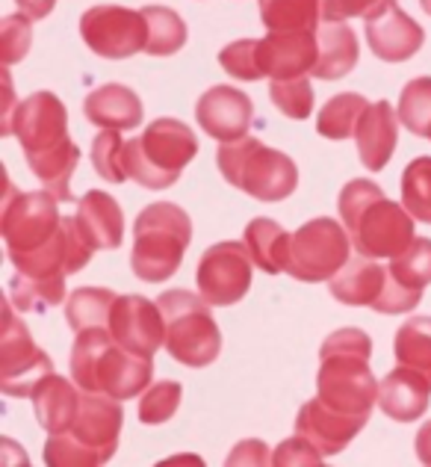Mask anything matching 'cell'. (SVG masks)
I'll return each instance as SVG.
<instances>
[{"label": "cell", "instance_id": "d4e9b609", "mask_svg": "<svg viewBox=\"0 0 431 467\" xmlns=\"http://www.w3.org/2000/svg\"><path fill=\"white\" fill-rule=\"evenodd\" d=\"M316 42H319V57H316V66L311 71L313 78L340 80L358 66V59H361L358 36H354V30H349L343 21H323L319 24Z\"/></svg>", "mask_w": 431, "mask_h": 467}, {"label": "cell", "instance_id": "7402d4cb", "mask_svg": "<svg viewBox=\"0 0 431 467\" xmlns=\"http://www.w3.org/2000/svg\"><path fill=\"white\" fill-rule=\"evenodd\" d=\"M387 266L378 264V257H349V264L328 281L331 296L352 308H373L387 287Z\"/></svg>", "mask_w": 431, "mask_h": 467}, {"label": "cell", "instance_id": "ee69618b", "mask_svg": "<svg viewBox=\"0 0 431 467\" xmlns=\"http://www.w3.org/2000/svg\"><path fill=\"white\" fill-rule=\"evenodd\" d=\"M272 464L275 467H290V464H299V467H319L323 464V452H319L311 441L302 438V435H292L287 438L272 452Z\"/></svg>", "mask_w": 431, "mask_h": 467}, {"label": "cell", "instance_id": "f6af8a7d", "mask_svg": "<svg viewBox=\"0 0 431 467\" xmlns=\"http://www.w3.org/2000/svg\"><path fill=\"white\" fill-rule=\"evenodd\" d=\"M228 464H272V452L266 450L263 441H245V444L233 447Z\"/></svg>", "mask_w": 431, "mask_h": 467}, {"label": "cell", "instance_id": "5b68a950", "mask_svg": "<svg viewBox=\"0 0 431 467\" xmlns=\"http://www.w3.org/2000/svg\"><path fill=\"white\" fill-rule=\"evenodd\" d=\"M192 243V219L180 204H148L133 223V275L148 285H163L178 273Z\"/></svg>", "mask_w": 431, "mask_h": 467}, {"label": "cell", "instance_id": "f35d334b", "mask_svg": "<svg viewBox=\"0 0 431 467\" xmlns=\"http://www.w3.org/2000/svg\"><path fill=\"white\" fill-rule=\"evenodd\" d=\"M183 400V388L180 382H171V379H163V382L148 385L142 400H139V420L145 426H159L175 417V411L180 409Z\"/></svg>", "mask_w": 431, "mask_h": 467}, {"label": "cell", "instance_id": "1f68e13d", "mask_svg": "<svg viewBox=\"0 0 431 467\" xmlns=\"http://www.w3.org/2000/svg\"><path fill=\"white\" fill-rule=\"evenodd\" d=\"M396 361L423 373L431 382V317H411L396 331Z\"/></svg>", "mask_w": 431, "mask_h": 467}, {"label": "cell", "instance_id": "6da1fadb", "mask_svg": "<svg viewBox=\"0 0 431 467\" xmlns=\"http://www.w3.org/2000/svg\"><path fill=\"white\" fill-rule=\"evenodd\" d=\"M373 340L361 328H337L319 349L316 397L331 411L366 423L378 402V379L369 370Z\"/></svg>", "mask_w": 431, "mask_h": 467}, {"label": "cell", "instance_id": "ba28073f", "mask_svg": "<svg viewBox=\"0 0 431 467\" xmlns=\"http://www.w3.org/2000/svg\"><path fill=\"white\" fill-rule=\"evenodd\" d=\"M159 311L166 319V349L183 367H207L221 352V331L213 319V305L201 293L166 290L159 293Z\"/></svg>", "mask_w": 431, "mask_h": 467}, {"label": "cell", "instance_id": "7bdbcfd3", "mask_svg": "<svg viewBox=\"0 0 431 467\" xmlns=\"http://www.w3.org/2000/svg\"><path fill=\"white\" fill-rule=\"evenodd\" d=\"M323 21H346V18H373L396 0H319Z\"/></svg>", "mask_w": 431, "mask_h": 467}, {"label": "cell", "instance_id": "bcb514c9", "mask_svg": "<svg viewBox=\"0 0 431 467\" xmlns=\"http://www.w3.org/2000/svg\"><path fill=\"white\" fill-rule=\"evenodd\" d=\"M15 4H18V9H21L27 18L42 21V18H47V16L54 12L56 0H15Z\"/></svg>", "mask_w": 431, "mask_h": 467}, {"label": "cell", "instance_id": "d590c367", "mask_svg": "<svg viewBox=\"0 0 431 467\" xmlns=\"http://www.w3.org/2000/svg\"><path fill=\"white\" fill-rule=\"evenodd\" d=\"M66 299V278L59 281H39L27 275H15L9 281V302L18 311H45Z\"/></svg>", "mask_w": 431, "mask_h": 467}, {"label": "cell", "instance_id": "4fadbf2b", "mask_svg": "<svg viewBox=\"0 0 431 467\" xmlns=\"http://www.w3.org/2000/svg\"><path fill=\"white\" fill-rule=\"evenodd\" d=\"M251 266L254 261L245 243H216L201 254L195 285L213 308H231L251 290Z\"/></svg>", "mask_w": 431, "mask_h": 467}, {"label": "cell", "instance_id": "9c48e42d", "mask_svg": "<svg viewBox=\"0 0 431 467\" xmlns=\"http://www.w3.org/2000/svg\"><path fill=\"white\" fill-rule=\"evenodd\" d=\"M352 257V237L337 219L319 216L292 234L284 273L304 285L331 281Z\"/></svg>", "mask_w": 431, "mask_h": 467}, {"label": "cell", "instance_id": "ac0fdd59", "mask_svg": "<svg viewBox=\"0 0 431 467\" xmlns=\"http://www.w3.org/2000/svg\"><path fill=\"white\" fill-rule=\"evenodd\" d=\"M366 42L373 47V54L385 59V63H405L423 47L426 33L408 12L390 4L378 16L366 18Z\"/></svg>", "mask_w": 431, "mask_h": 467}, {"label": "cell", "instance_id": "b9f144b4", "mask_svg": "<svg viewBox=\"0 0 431 467\" xmlns=\"http://www.w3.org/2000/svg\"><path fill=\"white\" fill-rule=\"evenodd\" d=\"M219 66L237 80H261V66H257V39L231 42L219 51Z\"/></svg>", "mask_w": 431, "mask_h": 467}, {"label": "cell", "instance_id": "8fae6325", "mask_svg": "<svg viewBox=\"0 0 431 467\" xmlns=\"http://www.w3.org/2000/svg\"><path fill=\"white\" fill-rule=\"evenodd\" d=\"M15 305H4V331H0V390L6 397H30L45 376L54 373V361L45 349L36 347L30 328L12 311Z\"/></svg>", "mask_w": 431, "mask_h": 467}, {"label": "cell", "instance_id": "ab89813d", "mask_svg": "<svg viewBox=\"0 0 431 467\" xmlns=\"http://www.w3.org/2000/svg\"><path fill=\"white\" fill-rule=\"evenodd\" d=\"M269 98L287 119L304 121L313 113V86L311 78H290V80H272L269 83Z\"/></svg>", "mask_w": 431, "mask_h": 467}, {"label": "cell", "instance_id": "836d02e7", "mask_svg": "<svg viewBox=\"0 0 431 467\" xmlns=\"http://www.w3.org/2000/svg\"><path fill=\"white\" fill-rule=\"evenodd\" d=\"M399 121L414 137L431 140V78H414L402 86Z\"/></svg>", "mask_w": 431, "mask_h": 467}, {"label": "cell", "instance_id": "4dcf8cb0", "mask_svg": "<svg viewBox=\"0 0 431 467\" xmlns=\"http://www.w3.org/2000/svg\"><path fill=\"white\" fill-rule=\"evenodd\" d=\"M116 293L107 287H80L71 293L66 302V323L74 331L86 328H109V314H113Z\"/></svg>", "mask_w": 431, "mask_h": 467}, {"label": "cell", "instance_id": "7dc6e473", "mask_svg": "<svg viewBox=\"0 0 431 467\" xmlns=\"http://www.w3.org/2000/svg\"><path fill=\"white\" fill-rule=\"evenodd\" d=\"M416 459H420L423 464H431V420L416 432Z\"/></svg>", "mask_w": 431, "mask_h": 467}, {"label": "cell", "instance_id": "603a6c76", "mask_svg": "<svg viewBox=\"0 0 431 467\" xmlns=\"http://www.w3.org/2000/svg\"><path fill=\"white\" fill-rule=\"evenodd\" d=\"M77 225L95 252L118 249L125 240V213L118 202L104 190H89L77 202Z\"/></svg>", "mask_w": 431, "mask_h": 467}, {"label": "cell", "instance_id": "ffe728a7", "mask_svg": "<svg viewBox=\"0 0 431 467\" xmlns=\"http://www.w3.org/2000/svg\"><path fill=\"white\" fill-rule=\"evenodd\" d=\"M431 402V382L411 370V367H396L387 373L378 385V409L385 411L390 420L399 423H414L426 414Z\"/></svg>", "mask_w": 431, "mask_h": 467}, {"label": "cell", "instance_id": "e575fe53", "mask_svg": "<svg viewBox=\"0 0 431 467\" xmlns=\"http://www.w3.org/2000/svg\"><path fill=\"white\" fill-rule=\"evenodd\" d=\"M402 204L416 223L431 225V157H416L402 171Z\"/></svg>", "mask_w": 431, "mask_h": 467}, {"label": "cell", "instance_id": "e0dca14e", "mask_svg": "<svg viewBox=\"0 0 431 467\" xmlns=\"http://www.w3.org/2000/svg\"><path fill=\"white\" fill-rule=\"evenodd\" d=\"M195 119H199V125L207 137H213L219 142H233V140L249 137L254 107H251V98L240 92L237 86L221 83L199 98Z\"/></svg>", "mask_w": 431, "mask_h": 467}, {"label": "cell", "instance_id": "44dd1931", "mask_svg": "<svg viewBox=\"0 0 431 467\" xmlns=\"http://www.w3.org/2000/svg\"><path fill=\"white\" fill-rule=\"evenodd\" d=\"M399 109H393L387 101H375L366 107V113L361 119V128L354 133L358 142V157L369 171H381L399 142Z\"/></svg>", "mask_w": 431, "mask_h": 467}, {"label": "cell", "instance_id": "f1b7e54d", "mask_svg": "<svg viewBox=\"0 0 431 467\" xmlns=\"http://www.w3.org/2000/svg\"><path fill=\"white\" fill-rule=\"evenodd\" d=\"M366 107H369V101L358 92L334 95L323 109H319V119H316L319 137L334 140V142L352 140L361 128V119L366 113Z\"/></svg>", "mask_w": 431, "mask_h": 467}, {"label": "cell", "instance_id": "52a82bcc", "mask_svg": "<svg viewBox=\"0 0 431 467\" xmlns=\"http://www.w3.org/2000/svg\"><path fill=\"white\" fill-rule=\"evenodd\" d=\"M195 154H199V140L190 125H183L180 119H157L142 130V137L128 140L125 166L139 187L169 190Z\"/></svg>", "mask_w": 431, "mask_h": 467}, {"label": "cell", "instance_id": "4316f807", "mask_svg": "<svg viewBox=\"0 0 431 467\" xmlns=\"http://www.w3.org/2000/svg\"><path fill=\"white\" fill-rule=\"evenodd\" d=\"M290 240H292V234H287L275 219H266V216L251 219L242 234V243H245V249H249L254 266H261L269 275H278L287 269Z\"/></svg>", "mask_w": 431, "mask_h": 467}, {"label": "cell", "instance_id": "f546056e", "mask_svg": "<svg viewBox=\"0 0 431 467\" xmlns=\"http://www.w3.org/2000/svg\"><path fill=\"white\" fill-rule=\"evenodd\" d=\"M261 21L266 30L284 33H316L323 21V4L319 0H261Z\"/></svg>", "mask_w": 431, "mask_h": 467}, {"label": "cell", "instance_id": "83f0119b", "mask_svg": "<svg viewBox=\"0 0 431 467\" xmlns=\"http://www.w3.org/2000/svg\"><path fill=\"white\" fill-rule=\"evenodd\" d=\"M77 163H80V149L74 145V140L56 145L51 151L27 157L30 171L42 181V187L51 192L56 202H71V178H74V171H77Z\"/></svg>", "mask_w": 431, "mask_h": 467}, {"label": "cell", "instance_id": "8d00e7d4", "mask_svg": "<svg viewBox=\"0 0 431 467\" xmlns=\"http://www.w3.org/2000/svg\"><path fill=\"white\" fill-rule=\"evenodd\" d=\"M390 275L399 285L411 290H423L431 285V240L428 237H414V243L402 254L390 257Z\"/></svg>", "mask_w": 431, "mask_h": 467}, {"label": "cell", "instance_id": "74e56055", "mask_svg": "<svg viewBox=\"0 0 431 467\" xmlns=\"http://www.w3.org/2000/svg\"><path fill=\"white\" fill-rule=\"evenodd\" d=\"M125 140H121V130L104 128L92 142V166L95 171L109 183H125L128 166H125Z\"/></svg>", "mask_w": 431, "mask_h": 467}, {"label": "cell", "instance_id": "484cf974", "mask_svg": "<svg viewBox=\"0 0 431 467\" xmlns=\"http://www.w3.org/2000/svg\"><path fill=\"white\" fill-rule=\"evenodd\" d=\"M30 400H33V409H36V417H39L42 429H47V432L54 435V432H66V429L74 423V417L80 411L83 390L74 388L68 379L51 373L36 385Z\"/></svg>", "mask_w": 431, "mask_h": 467}, {"label": "cell", "instance_id": "5bb4252c", "mask_svg": "<svg viewBox=\"0 0 431 467\" xmlns=\"http://www.w3.org/2000/svg\"><path fill=\"white\" fill-rule=\"evenodd\" d=\"M9 133H15L24 157L51 151L68 142V113L54 92H33L15 107Z\"/></svg>", "mask_w": 431, "mask_h": 467}, {"label": "cell", "instance_id": "8992f818", "mask_svg": "<svg viewBox=\"0 0 431 467\" xmlns=\"http://www.w3.org/2000/svg\"><path fill=\"white\" fill-rule=\"evenodd\" d=\"M221 178L257 202H284L299 187V169L284 151L269 149L257 137L221 142L216 151Z\"/></svg>", "mask_w": 431, "mask_h": 467}, {"label": "cell", "instance_id": "cb8c5ba5", "mask_svg": "<svg viewBox=\"0 0 431 467\" xmlns=\"http://www.w3.org/2000/svg\"><path fill=\"white\" fill-rule=\"evenodd\" d=\"M86 119L97 128H113V130H133L142 125V101L130 86L121 83H107L97 86L95 92L86 95L83 101Z\"/></svg>", "mask_w": 431, "mask_h": 467}, {"label": "cell", "instance_id": "2e32d148", "mask_svg": "<svg viewBox=\"0 0 431 467\" xmlns=\"http://www.w3.org/2000/svg\"><path fill=\"white\" fill-rule=\"evenodd\" d=\"M319 57L316 33H284V30H269V36L257 39V66L261 75L269 80H290L311 75Z\"/></svg>", "mask_w": 431, "mask_h": 467}, {"label": "cell", "instance_id": "d6986e66", "mask_svg": "<svg viewBox=\"0 0 431 467\" xmlns=\"http://www.w3.org/2000/svg\"><path fill=\"white\" fill-rule=\"evenodd\" d=\"M364 426L366 423L361 420H352V417L331 411L319 397L307 400L299 409V417H295V435L311 441L323 456H337V452H343L358 438Z\"/></svg>", "mask_w": 431, "mask_h": 467}, {"label": "cell", "instance_id": "c3c4849f", "mask_svg": "<svg viewBox=\"0 0 431 467\" xmlns=\"http://www.w3.org/2000/svg\"><path fill=\"white\" fill-rule=\"evenodd\" d=\"M420 6H423V9L428 12V16H431V0H420Z\"/></svg>", "mask_w": 431, "mask_h": 467}, {"label": "cell", "instance_id": "9a60e30c", "mask_svg": "<svg viewBox=\"0 0 431 467\" xmlns=\"http://www.w3.org/2000/svg\"><path fill=\"white\" fill-rule=\"evenodd\" d=\"M109 331L125 349L148 358H154V352L166 343L163 311L145 296H118L109 314Z\"/></svg>", "mask_w": 431, "mask_h": 467}, {"label": "cell", "instance_id": "277c9868", "mask_svg": "<svg viewBox=\"0 0 431 467\" xmlns=\"http://www.w3.org/2000/svg\"><path fill=\"white\" fill-rule=\"evenodd\" d=\"M121 423V400L86 393L80 411L66 432H54L45 444V464L51 467H101L116 456Z\"/></svg>", "mask_w": 431, "mask_h": 467}, {"label": "cell", "instance_id": "7c38bea8", "mask_svg": "<svg viewBox=\"0 0 431 467\" xmlns=\"http://www.w3.org/2000/svg\"><path fill=\"white\" fill-rule=\"evenodd\" d=\"M80 36L92 54L104 59H128L145 51L148 21L145 12L128 6H92L80 18Z\"/></svg>", "mask_w": 431, "mask_h": 467}, {"label": "cell", "instance_id": "3957f363", "mask_svg": "<svg viewBox=\"0 0 431 467\" xmlns=\"http://www.w3.org/2000/svg\"><path fill=\"white\" fill-rule=\"evenodd\" d=\"M68 364L74 385L80 390L104 393L121 402L145 393L154 376V361L148 355L125 349L109 328L77 331Z\"/></svg>", "mask_w": 431, "mask_h": 467}, {"label": "cell", "instance_id": "30bf717a", "mask_svg": "<svg viewBox=\"0 0 431 467\" xmlns=\"http://www.w3.org/2000/svg\"><path fill=\"white\" fill-rule=\"evenodd\" d=\"M56 204L59 202L47 190L18 192L9 183L4 207H0V234H4L9 261L39 252L45 243L54 240V234L63 225Z\"/></svg>", "mask_w": 431, "mask_h": 467}, {"label": "cell", "instance_id": "d6a6232c", "mask_svg": "<svg viewBox=\"0 0 431 467\" xmlns=\"http://www.w3.org/2000/svg\"><path fill=\"white\" fill-rule=\"evenodd\" d=\"M148 21V45L145 51L151 57H171L187 45V24L169 6H145Z\"/></svg>", "mask_w": 431, "mask_h": 467}, {"label": "cell", "instance_id": "7a4b0ae2", "mask_svg": "<svg viewBox=\"0 0 431 467\" xmlns=\"http://www.w3.org/2000/svg\"><path fill=\"white\" fill-rule=\"evenodd\" d=\"M340 219L352 245L366 257H396L414 243V223L408 207L390 202L385 190L369 178H354L340 190Z\"/></svg>", "mask_w": 431, "mask_h": 467}, {"label": "cell", "instance_id": "60d3db41", "mask_svg": "<svg viewBox=\"0 0 431 467\" xmlns=\"http://www.w3.org/2000/svg\"><path fill=\"white\" fill-rule=\"evenodd\" d=\"M24 12L18 16H6L0 21V54H4V66L18 63V59L27 57L30 45H33V27Z\"/></svg>", "mask_w": 431, "mask_h": 467}]
</instances>
